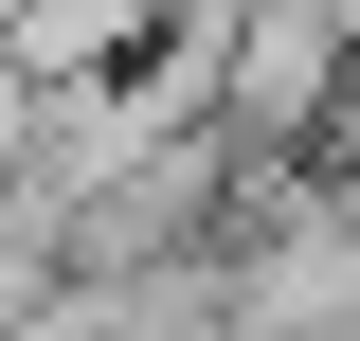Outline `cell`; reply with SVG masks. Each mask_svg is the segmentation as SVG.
Instances as JSON below:
<instances>
[{"instance_id": "cell-1", "label": "cell", "mask_w": 360, "mask_h": 341, "mask_svg": "<svg viewBox=\"0 0 360 341\" xmlns=\"http://www.w3.org/2000/svg\"><path fill=\"white\" fill-rule=\"evenodd\" d=\"M342 18L324 0H234L217 18V54H198V126L234 144V162H307V126H324V90H342Z\"/></svg>"}, {"instance_id": "cell-2", "label": "cell", "mask_w": 360, "mask_h": 341, "mask_svg": "<svg viewBox=\"0 0 360 341\" xmlns=\"http://www.w3.org/2000/svg\"><path fill=\"white\" fill-rule=\"evenodd\" d=\"M307 162H324V180L360 198V54H342V90H324V126H307Z\"/></svg>"}]
</instances>
